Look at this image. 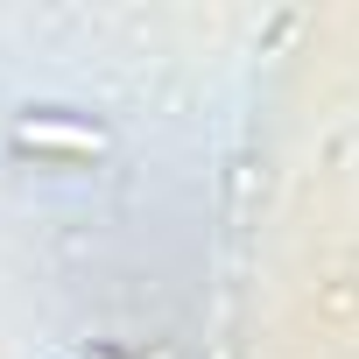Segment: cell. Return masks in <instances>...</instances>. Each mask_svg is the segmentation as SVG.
Returning <instances> with one entry per match:
<instances>
[{"mask_svg": "<svg viewBox=\"0 0 359 359\" xmlns=\"http://www.w3.org/2000/svg\"><path fill=\"white\" fill-rule=\"evenodd\" d=\"M15 141L22 148H57V155H99L106 148V134L99 127H78V120H15Z\"/></svg>", "mask_w": 359, "mask_h": 359, "instance_id": "6da1fadb", "label": "cell"}]
</instances>
